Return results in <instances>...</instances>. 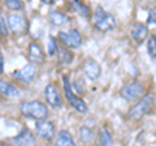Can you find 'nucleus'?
Returning <instances> with one entry per match:
<instances>
[{
  "instance_id": "1",
  "label": "nucleus",
  "mask_w": 156,
  "mask_h": 146,
  "mask_svg": "<svg viewBox=\"0 0 156 146\" xmlns=\"http://www.w3.org/2000/svg\"><path fill=\"white\" fill-rule=\"evenodd\" d=\"M21 112L23 116L35 120H43L48 115L47 106L43 104L39 100H30V102H23L21 104Z\"/></svg>"
},
{
  "instance_id": "2",
  "label": "nucleus",
  "mask_w": 156,
  "mask_h": 146,
  "mask_svg": "<svg viewBox=\"0 0 156 146\" xmlns=\"http://www.w3.org/2000/svg\"><path fill=\"white\" fill-rule=\"evenodd\" d=\"M92 21L98 30L100 31H108L112 30L116 26V20L111 13H107L101 7H98L92 16Z\"/></svg>"
},
{
  "instance_id": "3",
  "label": "nucleus",
  "mask_w": 156,
  "mask_h": 146,
  "mask_svg": "<svg viewBox=\"0 0 156 146\" xmlns=\"http://www.w3.org/2000/svg\"><path fill=\"white\" fill-rule=\"evenodd\" d=\"M154 102H155V95L152 93L143 95V98L129 110V116L131 119L142 118V116H144L151 110V107L154 106Z\"/></svg>"
},
{
  "instance_id": "4",
  "label": "nucleus",
  "mask_w": 156,
  "mask_h": 146,
  "mask_svg": "<svg viewBox=\"0 0 156 146\" xmlns=\"http://www.w3.org/2000/svg\"><path fill=\"white\" fill-rule=\"evenodd\" d=\"M62 81H64V93H65L66 99L69 100L70 106H72L76 111H78V112H82V114L87 112V104H86V102L82 99V98H78V97H77L74 93H73L69 80H68L66 77H64V78H62Z\"/></svg>"
},
{
  "instance_id": "5",
  "label": "nucleus",
  "mask_w": 156,
  "mask_h": 146,
  "mask_svg": "<svg viewBox=\"0 0 156 146\" xmlns=\"http://www.w3.org/2000/svg\"><path fill=\"white\" fill-rule=\"evenodd\" d=\"M144 94V86L138 82H130L121 87V95L128 100H136Z\"/></svg>"
},
{
  "instance_id": "6",
  "label": "nucleus",
  "mask_w": 156,
  "mask_h": 146,
  "mask_svg": "<svg viewBox=\"0 0 156 146\" xmlns=\"http://www.w3.org/2000/svg\"><path fill=\"white\" fill-rule=\"evenodd\" d=\"M58 39L69 48H78L82 45V37L80 31L76 30V29H72L68 33L65 31L58 33Z\"/></svg>"
},
{
  "instance_id": "7",
  "label": "nucleus",
  "mask_w": 156,
  "mask_h": 146,
  "mask_svg": "<svg viewBox=\"0 0 156 146\" xmlns=\"http://www.w3.org/2000/svg\"><path fill=\"white\" fill-rule=\"evenodd\" d=\"M35 133L38 137H41L44 141H52L53 137L56 134L55 130V125L51 121H46V120H39L37 125H35Z\"/></svg>"
},
{
  "instance_id": "8",
  "label": "nucleus",
  "mask_w": 156,
  "mask_h": 146,
  "mask_svg": "<svg viewBox=\"0 0 156 146\" xmlns=\"http://www.w3.org/2000/svg\"><path fill=\"white\" fill-rule=\"evenodd\" d=\"M7 22H8V26L11 29V31L14 34H22L26 31L27 29V21L26 18L21 16V14H9L8 18H7Z\"/></svg>"
},
{
  "instance_id": "9",
  "label": "nucleus",
  "mask_w": 156,
  "mask_h": 146,
  "mask_svg": "<svg viewBox=\"0 0 156 146\" xmlns=\"http://www.w3.org/2000/svg\"><path fill=\"white\" fill-rule=\"evenodd\" d=\"M37 75V69L35 67L31 64H27L25 67L20 68V69L13 72V78H16L21 82H30L31 80H34V77Z\"/></svg>"
},
{
  "instance_id": "10",
  "label": "nucleus",
  "mask_w": 156,
  "mask_h": 146,
  "mask_svg": "<svg viewBox=\"0 0 156 146\" xmlns=\"http://www.w3.org/2000/svg\"><path fill=\"white\" fill-rule=\"evenodd\" d=\"M44 97L47 99V103L52 107L61 106V95L57 87L53 84H48L44 89Z\"/></svg>"
},
{
  "instance_id": "11",
  "label": "nucleus",
  "mask_w": 156,
  "mask_h": 146,
  "mask_svg": "<svg viewBox=\"0 0 156 146\" xmlns=\"http://www.w3.org/2000/svg\"><path fill=\"white\" fill-rule=\"evenodd\" d=\"M82 71H83L85 76L87 77V78L92 80V81L99 78V76H100V65L92 59L85 60L83 65H82Z\"/></svg>"
},
{
  "instance_id": "12",
  "label": "nucleus",
  "mask_w": 156,
  "mask_h": 146,
  "mask_svg": "<svg viewBox=\"0 0 156 146\" xmlns=\"http://www.w3.org/2000/svg\"><path fill=\"white\" fill-rule=\"evenodd\" d=\"M11 141L16 146H34L35 145V138H34L33 133L29 129H23L16 137L11 138Z\"/></svg>"
},
{
  "instance_id": "13",
  "label": "nucleus",
  "mask_w": 156,
  "mask_h": 146,
  "mask_svg": "<svg viewBox=\"0 0 156 146\" xmlns=\"http://www.w3.org/2000/svg\"><path fill=\"white\" fill-rule=\"evenodd\" d=\"M131 37L136 43H142L148 37V27L142 22H135L131 25Z\"/></svg>"
},
{
  "instance_id": "14",
  "label": "nucleus",
  "mask_w": 156,
  "mask_h": 146,
  "mask_svg": "<svg viewBox=\"0 0 156 146\" xmlns=\"http://www.w3.org/2000/svg\"><path fill=\"white\" fill-rule=\"evenodd\" d=\"M29 59L34 63H43L44 60V53L42 47L38 43H30L29 46Z\"/></svg>"
},
{
  "instance_id": "15",
  "label": "nucleus",
  "mask_w": 156,
  "mask_h": 146,
  "mask_svg": "<svg viewBox=\"0 0 156 146\" xmlns=\"http://www.w3.org/2000/svg\"><path fill=\"white\" fill-rule=\"evenodd\" d=\"M0 94L4 97H18L20 91L16 86H13L11 82L0 80Z\"/></svg>"
},
{
  "instance_id": "16",
  "label": "nucleus",
  "mask_w": 156,
  "mask_h": 146,
  "mask_svg": "<svg viewBox=\"0 0 156 146\" xmlns=\"http://www.w3.org/2000/svg\"><path fill=\"white\" fill-rule=\"evenodd\" d=\"M55 146H76V144L68 130H61V132L57 134Z\"/></svg>"
},
{
  "instance_id": "17",
  "label": "nucleus",
  "mask_w": 156,
  "mask_h": 146,
  "mask_svg": "<svg viewBox=\"0 0 156 146\" xmlns=\"http://www.w3.org/2000/svg\"><path fill=\"white\" fill-rule=\"evenodd\" d=\"M50 20L55 26H62L66 22L68 17L65 16L64 13H60V12H51L50 13Z\"/></svg>"
},
{
  "instance_id": "18",
  "label": "nucleus",
  "mask_w": 156,
  "mask_h": 146,
  "mask_svg": "<svg viewBox=\"0 0 156 146\" xmlns=\"http://www.w3.org/2000/svg\"><path fill=\"white\" fill-rule=\"evenodd\" d=\"M57 57H58V61L61 64H69V63L73 60V55L69 50L66 48H57Z\"/></svg>"
},
{
  "instance_id": "19",
  "label": "nucleus",
  "mask_w": 156,
  "mask_h": 146,
  "mask_svg": "<svg viewBox=\"0 0 156 146\" xmlns=\"http://www.w3.org/2000/svg\"><path fill=\"white\" fill-rule=\"evenodd\" d=\"M81 140H82V142L83 144H90L92 140H94V132L90 129V128H87V126H82L81 128Z\"/></svg>"
},
{
  "instance_id": "20",
  "label": "nucleus",
  "mask_w": 156,
  "mask_h": 146,
  "mask_svg": "<svg viewBox=\"0 0 156 146\" xmlns=\"http://www.w3.org/2000/svg\"><path fill=\"white\" fill-rule=\"evenodd\" d=\"M72 7L77 13H80L81 16H89V11H90L89 7L82 4L81 2H72Z\"/></svg>"
},
{
  "instance_id": "21",
  "label": "nucleus",
  "mask_w": 156,
  "mask_h": 146,
  "mask_svg": "<svg viewBox=\"0 0 156 146\" xmlns=\"http://www.w3.org/2000/svg\"><path fill=\"white\" fill-rule=\"evenodd\" d=\"M112 144V138L109 132L105 128H101L100 130V146H111Z\"/></svg>"
},
{
  "instance_id": "22",
  "label": "nucleus",
  "mask_w": 156,
  "mask_h": 146,
  "mask_svg": "<svg viewBox=\"0 0 156 146\" xmlns=\"http://www.w3.org/2000/svg\"><path fill=\"white\" fill-rule=\"evenodd\" d=\"M147 47H148V53H150V56L152 57V59H155V56H156V37H155V35H151V37H150Z\"/></svg>"
},
{
  "instance_id": "23",
  "label": "nucleus",
  "mask_w": 156,
  "mask_h": 146,
  "mask_svg": "<svg viewBox=\"0 0 156 146\" xmlns=\"http://www.w3.org/2000/svg\"><path fill=\"white\" fill-rule=\"evenodd\" d=\"M5 5L9 9H12V11H18V9L22 8V3L20 2V0H7Z\"/></svg>"
},
{
  "instance_id": "24",
  "label": "nucleus",
  "mask_w": 156,
  "mask_h": 146,
  "mask_svg": "<svg viewBox=\"0 0 156 146\" xmlns=\"http://www.w3.org/2000/svg\"><path fill=\"white\" fill-rule=\"evenodd\" d=\"M57 51V45H56V41L53 37L48 38V55L52 56L55 55V52Z\"/></svg>"
},
{
  "instance_id": "25",
  "label": "nucleus",
  "mask_w": 156,
  "mask_h": 146,
  "mask_svg": "<svg viewBox=\"0 0 156 146\" xmlns=\"http://www.w3.org/2000/svg\"><path fill=\"white\" fill-rule=\"evenodd\" d=\"M0 33H2L3 35H7V34H8L5 22H4V18H3V17H0Z\"/></svg>"
},
{
  "instance_id": "26",
  "label": "nucleus",
  "mask_w": 156,
  "mask_h": 146,
  "mask_svg": "<svg viewBox=\"0 0 156 146\" xmlns=\"http://www.w3.org/2000/svg\"><path fill=\"white\" fill-rule=\"evenodd\" d=\"M147 24L148 25H151V24H155V11L152 9V11H150V13H148V20H147Z\"/></svg>"
},
{
  "instance_id": "27",
  "label": "nucleus",
  "mask_w": 156,
  "mask_h": 146,
  "mask_svg": "<svg viewBox=\"0 0 156 146\" xmlns=\"http://www.w3.org/2000/svg\"><path fill=\"white\" fill-rule=\"evenodd\" d=\"M3 71V56H2V53H0V72Z\"/></svg>"
}]
</instances>
